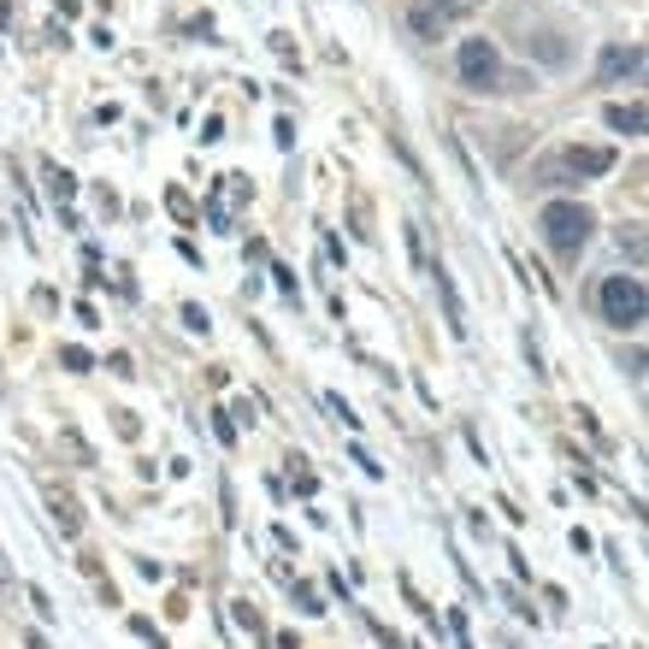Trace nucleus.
<instances>
[{
  "label": "nucleus",
  "mask_w": 649,
  "mask_h": 649,
  "mask_svg": "<svg viewBox=\"0 0 649 649\" xmlns=\"http://www.w3.org/2000/svg\"><path fill=\"white\" fill-rule=\"evenodd\" d=\"M48 195H53V207H71V195H77V178L53 160H48Z\"/></svg>",
  "instance_id": "nucleus-12"
},
{
  "label": "nucleus",
  "mask_w": 649,
  "mask_h": 649,
  "mask_svg": "<svg viewBox=\"0 0 649 649\" xmlns=\"http://www.w3.org/2000/svg\"><path fill=\"white\" fill-rule=\"evenodd\" d=\"M538 183H543V190H567V183H579V178H573L567 160L555 154V160H538Z\"/></svg>",
  "instance_id": "nucleus-13"
},
{
  "label": "nucleus",
  "mask_w": 649,
  "mask_h": 649,
  "mask_svg": "<svg viewBox=\"0 0 649 649\" xmlns=\"http://www.w3.org/2000/svg\"><path fill=\"white\" fill-rule=\"evenodd\" d=\"M31 649H48V644H41V638H36V632H31Z\"/></svg>",
  "instance_id": "nucleus-27"
},
{
  "label": "nucleus",
  "mask_w": 649,
  "mask_h": 649,
  "mask_svg": "<svg viewBox=\"0 0 649 649\" xmlns=\"http://www.w3.org/2000/svg\"><path fill=\"white\" fill-rule=\"evenodd\" d=\"M296 602H301V614H325V602H320L313 585H296Z\"/></svg>",
  "instance_id": "nucleus-19"
},
{
  "label": "nucleus",
  "mask_w": 649,
  "mask_h": 649,
  "mask_svg": "<svg viewBox=\"0 0 649 649\" xmlns=\"http://www.w3.org/2000/svg\"><path fill=\"white\" fill-rule=\"evenodd\" d=\"M249 201V178H237V171H225L219 183H213V201H207V219L230 230V219H237V207Z\"/></svg>",
  "instance_id": "nucleus-5"
},
{
  "label": "nucleus",
  "mask_w": 649,
  "mask_h": 649,
  "mask_svg": "<svg viewBox=\"0 0 649 649\" xmlns=\"http://www.w3.org/2000/svg\"><path fill=\"white\" fill-rule=\"evenodd\" d=\"M597 308H602V320H609L614 330H638V325H644V313H649L644 278H626V272L602 278V290H597Z\"/></svg>",
  "instance_id": "nucleus-3"
},
{
  "label": "nucleus",
  "mask_w": 649,
  "mask_h": 649,
  "mask_svg": "<svg viewBox=\"0 0 649 649\" xmlns=\"http://www.w3.org/2000/svg\"><path fill=\"white\" fill-rule=\"evenodd\" d=\"M514 31H526V41H519V48H526V60H538V65H567L573 60V31L567 24H555V19H543V12H526L519 7L514 12Z\"/></svg>",
  "instance_id": "nucleus-2"
},
{
  "label": "nucleus",
  "mask_w": 649,
  "mask_h": 649,
  "mask_svg": "<svg viewBox=\"0 0 649 649\" xmlns=\"http://www.w3.org/2000/svg\"><path fill=\"white\" fill-rule=\"evenodd\" d=\"M183 325H190V330H201V337H207V330H213V320H207V313L195 308V301H190V308H183Z\"/></svg>",
  "instance_id": "nucleus-21"
},
{
  "label": "nucleus",
  "mask_w": 649,
  "mask_h": 649,
  "mask_svg": "<svg viewBox=\"0 0 649 649\" xmlns=\"http://www.w3.org/2000/svg\"><path fill=\"white\" fill-rule=\"evenodd\" d=\"M60 360H65L71 372H89V366H95V360H89V349H77V342H71V349H60Z\"/></svg>",
  "instance_id": "nucleus-20"
},
{
  "label": "nucleus",
  "mask_w": 649,
  "mask_h": 649,
  "mask_svg": "<svg viewBox=\"0 0 649 649\" xmlns=\"http://www.w3.org/2000/svg\"><path fill=\"white\" fill-rule=\"evenodd\" d=\"M112 425H119V437H136V431H142L136 413H112Z\"/></svg>",
  "instance_id": "nucleus-23"
},
{
  "label": "nucleus",
  "mask_w": 649,
  "mask_h": 649,
  "mask_svg": "<svg viewBox=\"0 0 649 649\" xmlns=\"http://www.w3.org/2000/svg\"><path fill=\"white\" fill-rule=\"evenodd\" d=\"M538 230H543V242H550L561 260H579L590 249L597 219H590V207H579V201H550V207L538 213Z\"/></svg>",
  "instance_id": "nucleus-1"
},
{
  "label": "nucleus",
  "mask_w": 649,
  "mask_h": 649,
  "mask_svg": "<svg viewBox=\"0 0 649 649\" xmlns=\"http://www.w3.org/2000/svg\"><path fill=\"white\" fill-rule=\"evenodd\" d=\"M48 508H53V526H60V538H77V531H83L77 496H65V490H48Z\"/></svg>",
  "instance_id": "nucleus-10"
},
{
  "label": "nucleus",
  "mask_w": 649,
  "mask_h": 649,
  "mask_svg": "<svg viewBox=\"0 0 649 649\" xmlns=\"http://www.w3.org/2000/svg\"><path fill=\"white\" fill-rule=\"evenodd\" d=\"M237 626H249L254 638H266V620H260V609H254V602H237Z\"/></svg>",
  "instance_id": "nucleus-17"
},
{
  "label": "nucleus",
  "mask_w": 649,
  "mask_h": 649,
  "mask_svg": "<svg viewBox=\"0 0 649 649\" xmlns=\"http://www.w3.org/2000/svg\"><path fill=\"white\" fill-rule=\"evenodd\" d=\"M12 579V573H7V555H0V585H7Z\"/></svg>",
  "instance_id": "nucleus-26"
},
{
  "label": "nucleus",
  "mask_w": 649,
  "mask_h": 649,
  "mask_svg": "<svg viewBox=\"0 0 649 649\" xmlns=\"http://www.w3.org/2000/svg\"><path fill=\"white\" fill-rule=\"evenodd\" d=\"M431 278H437V296H443V313H449V330L455 337H467V308H460V296H455V278L443 266H425Z\"/></svg>",
  "instance_id": "nucleus-9"
},
{
  "label": "nucleus",
  "mask_w": 649,
  "mask_h": 649,
  "mask_svg": "<svg viewBox=\"0 0 649 649\" xmlns=\"http://www.w3.org/2000/svg\"><path fill=\"white\" fill-rule=\"evenodd\" d=\"M130 632H136V638H148L154 649H166V638H160V632H154V626H148V620H130Z\"/></svg>",
  "instance_id": "nucleus-22"
},
{
  "label": "nucleus",
  "mask_w": 649,
  "mask_h": 649,
  "mask_svg": "<svg viewBox=\"0 0 649 649\" xmlns=\"http://www.w3.org/2000/svg\"><path fill=\"white\" fill-rule=\"evenodd\" d=\"M0 24H12V0H0Z\"/></svg>",
  "instance_id": "nucleus-25"
},
{
  "label": "nucleus",
  "mask_w": 649,
  "mask_h": 649,
  "mask_svg": "<svg viewBox=\"0 0 649 649\" xmlns=\"http://www.w3.org/2000/svg\"><path fill=\"white\" fill-rule=\"evenodd\" d=\"M449 24H455V19L437 7V0H420V7H408V31L420 36V41H443V36H449Z\"/></svg>",
  "instance_id": "nucleus-7"
},
{
  "label": "nucleus",
  "mask_w": 649,
  "mask_h": 649,
  "mask_svg": "<svg viewBox=\"0 0 649 649\" xmlns=\"http://www.w3.org/2000/svg\"><path fill=\"white\" fill-rule=\"evenodd\" d=\"M609 130H620V136H644V107H638V100L609 107Z\"/></svg>",
  "instance_id": "nucleus-11"
},
{
  "label": "nucleus",
  "mask_w": 649,
  "mask_h": 649,
  "mask_svg": "<svg viewBox=\"0 0 649 649\" xmlns=\"http://www.w3.org/2000/svg\"><path fill=\"white\" fill-rule=\"evenodd\" d=\"M455 71H460V83H467L472 95H496V89H508V71H502V53H496V41H484V36L460 41V53H455Z\"/></svg>",
  "instance_id": "nucleus-4"
},
{
  "label": "nucleus",
  "mask_w": 649,
  "mask_h": 649,
  "mask_svg": "<svg viewBox=\"0 0 649 649\" xmlns=\"http://www.w3.org/2000/svg\"><path fill=\"white\" fill-rule=\"evenodd\" d=\"M620 249H626L632 260H644V225H626V230H620Z\"/></svg>",
  "instance_id": "nucleus-18"
},
{
  "label": "nucleus",
  "mask_w": 649,
  "mask_h": 649,
  "mask_svg": "<svg viewBox=\"0 0 649 649\" xmlns=\"http://www.w3.org/2000/svg\"><path fill=\"white\" fill-rule=\"evenodd\" d=\"M644 71V48H620V41H609L597 60V83H620V77H638Z\"/></svg>",
  "instance_id": "nucleus-6"
},
{
  "label": "nucleus",
  "mask_w": 649,
  "mask_h": 649,
  "mask_svg": "<svg viewBox=\"0 0 649 649\" xmlns=\"http://www.w3.org/2000/svg\"><path fill=\"white\" fill-rule=\"evenodd\" d=\"M561 160H567L573 178H602V171H614V148H579V142H573Z\"/></svg>",
  "instance_id": "nucleus-8"
},
{
  "label": "nucleus",
  "mask_w": 649,
  "mask_h": 649,
  "mask_svg": "<svg viewBox=\"0 0 649 649\" xmlns=\"http://www.w3.org/2000/svg\"><path fill=\"white\" fill-rule=\"evenodd\" d=\"M166 213H171L178 225H195V219H201V207H195V201L183 195V190H166Z\"/></svg>",
  "instance_id": "nucleus-15"
},
{
  "label": "nucleus",
  "mask_w": 649,
  "mask_h": 649,
  "mask_svg": "<svg viewBox=\"0 0 649 649\" xmlns=\"http://www.w3.org/2000/svg\"><path fill=\"white\" fill-rule=\"evenodd\" d=\"M207 420H213V437H219V443H225V449H230V443H237V420H230V413H225V408H213V413H207Z\"/></svg>",
  "instance_id": "nucleus-16"
},
{
  "label": "nucleus",
  "mask_w": 649,
  "mask_h": 649,
  "mask_svg": "<svg viewBox=\"0 0 649 649\" xmlns=\"http://www.w3.org/2000/svg\"><path fill=\"white\" fill-rule=\"evenodd\" d=\"M60 449H65L71 460H77V467H95V449L77 437V425H60Z\"/></svg>",
  "instance_id": "nucleus-14"
},
{
  "label": "nucleus",
  "mask_w": 649,
  "mask_h": 649,
  "mask_svg": "<svg viewBox=\"0 0 649 649\" xmlns=\"http://www.w3.org/2000/svg\"><path fill=\"white\" fill-rule=\"evenodd\" d=\"M272 278H278L284 296H296V272H290V266H272Z\"/></svg>",
  "instance_id": "nucleus-24"
}]
</instances>
